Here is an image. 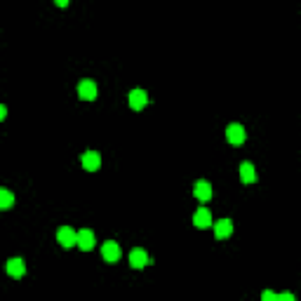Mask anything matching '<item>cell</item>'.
<instances>
[{"mask_svg":"<svg viewBox=\"0 0 301 301\" xmlns=\"http://www.w3.org/2000/svg\"><path fill=\"white\" fill-rule=\"evenodd\" d=\"M146 104H148V94L144 92V90H132V92H129V106H132L134 111H142Z\"/></svg>","mask_w":301,"mask_h":301,"instance_id":"cell-9","label":"cell"},{"mask_svg":"<svg viewBox=\"0 0 301 301\" xmlns=\"http://www.w3.org/2000/svg\"><path fill=\"white\" fill-rule=\"evenodd\" d=\"M193 226H196V228H209V226H214V224H212V214H209L207 207H200L196 214H193Z\"/></svg>","mask_w":301,"mask_h":301,"instance_id":"cell-6","label":"cell"},{"mask_svg":"<svg viewBox=\"0 0 301 301\" xmlns=\"http://www.w3.org/2000/svg\"><path fill=\"white\" fill-rule=\"evenodd\" d=\"M83 167H85L87 172H97L99 167H101V155L97 151H87L83 153Z\"/></svg>","mask_w":301,"mask_h":301,"instance_id":"cell-5","label":"cell"},{"mask_svg":"<svg viewBox=\"0 0 301 301\" xmlns=\"http://www.w3.org/2000/svg\"><path fill=\"white\" fill-rule=\"evenodd\" d=\"M5 116H7V108L5 106H0V120H5Z\"/></svg>","mask_w":301,"mask_h":301,"instance_id":"cell-17","label":"cell"},{"mask_svg":"<svg viewBox=\"0 0 301 301\" xmlns=\"http://www.w3.org/2000/svg\"><path fill=\"white\" fill-rule=\"evenodd\" d=\"M193 196H196L200 203H207L209 198H212V184L205 181V179H200V181L196 184V188H193Z\"/></svg>","mask_w":301,"mask_h":301,"instance_id":"cell-7","label":"cell"},{"mask_svg":"<svg viewBox=\"0 0 301 301\" xmlns=\"http://www.w3.org/2000/svg\"><path fill=\"white\" fill-rule=\"evenodd\" d=\"M12 203H14V196H12V193H10L7 188L0 190V209H10V207H12Z\"/></svg>","mask_w":301,"mask_h":301,"instance_id":"cell-14","label":"cell"},{"mask_svg":"<svg viewBox=\"0 0 301 301\" xmlns=\"http://www.w3.org/2000/svg\"><path fill=\"white\" fill-rule=\"evenodd\" d=\"M78 97L83 99V101H94V99H97V85H94V80H80Z\"/></svg>","mask_w":301,"mask_h":301,"instance_id":"cell-3","label":"cell"},{"mask_svg":"<svg viewBox=\"0 0 301 301\" xmlns=\"http://www.w3.org/2000/svg\"><path fill=\"white\" fill-rule=\"evenodd\" d=\"M24 273H26V264H24V259L14 257V259H10V261H7V276H12V278H21Z\"/></svg>","mask_w":301,"mask_h":301,"instance_id":"cell-11","label":"cell"},{"mask_svg":"<svg viewBox=\"0 0 301 301\" xmlns=\"http://www.w3.org/2000/svg\"><path fill=\"white\" fill-rule=\"evenodd\" d=\"M278 299H280V301H294V294L285 292V294H278Z\"/></svg>","mask_w":301,"mask_h":301,"instance_id":"cell-16","label":"cell"},{"mask_svg":"<svg viewBox=\"0 0 301 301\" xmlns=\"http://www.w3.org/2000/svg\"><path fill=\"white\" fill-rule=\"evenodd\" d=\"M146 264H148V254H146V250L136 247V250H132V252H129V266H132V268H144Z\"/></svg>","mask_w":301,"mask_h":301,"instance_id":"cell-8","label":"cell"},{"mask_svg":"<svg viewBox=\"0 0 301 301\" xmlns=\"http://www.w3.org/2000/svg\"><path fill=\"white\" fill-rule=\"evenodd\" d=\"M54 3H57L59 7H66V5H68V0H54Z\"/></svg>","mask_w":301,"mask_h":301,"instance_id":"cell-18","label":"cell"},{"mask_svg":"<svg viewBox=\"0 0 301 301\" xmlns=\"http://www.w3.org/2000/svg\"><path fill=\"white\" fill-rule=\"evenodd\" d=\"M78 247L83 250V252H90V250L94 247V233L90 231V228L78 231Z\"/></svg>","mask_w":301,"mask_h":301,"instance_id":"cell-10","label":"cell"},{"mask_svg":"<svg viewBox=\"0 0 301 301\" xmlns=\"http://www.w3.org/2000/svg\"><path fill=\"white\" fill-rule=\"evenodd\" d=\"M240 179H242V184H254L257 181V172H254L252 162H242L240 165Z\"/></svg>","mask_w":301,"mask_h":301,"instance_id":"cell-13","label":"cell"},{"mask_svg":"<svg viewBox=\"0 0 301 301\" xmlns=\"http://www.w3.org/2000/svg\"><path fill=\"white\" fill-rule=\"evenodd\" d=\"M57 240H59V245L68 250V247L78 245V233H75L71 226H62L59 231H57Z\"/></svg>","mask_w":301,"mask_h":301,"instance_id":"cell-2","label":"cell"},{"mask_svg":"<svg viewBox=\"0 0 301 301\" xmlns=\"http://www.w3.org/2000/svg\"><path fill=\"white\" fill-rule=\"evenodd\" d=\"M226 139H228V144H233V146H240V144H245V139H247V132H245V127L240 123H231L226 127Z\"/></svg>","mask_w":301,"mask_h":301,"instance_id":"cell-1","label":"cell"},{"mask_svg":"<svg viewBox=\"0 0 301 301\" xmlns=\"http://www.w3.org/2000/svg\"><path fill=\"white\" fill-rule=\"evenodd\" d=\"M214 235L219 240H224V238H228V235L233 233V222H231V219H222V222H216L214 226Z\"/></svg>","mask_w":301,"mask_h":301,"instance_id":"cell-12","label":"cell"},{"mask_svg":"<svg viewBox=\"0 0 301 301\" xmlns=\"http://www.w3.org/2000/svg\"><path fill=\"white\" fill-rule=\"evenodd\" d=\"M101 257L108 261V264H116L118 259H120V245H118L116 240H108L101 245Z\"/></svg>","mask_w":301,"mask_h":301,"instance_id":"cell-4","label":"cell"},{"mask_svg":"<svg viewBox=\"0 0 301 301\" xmlns=\"http://www.w3.org/2000/svg\"><path fill=\"white\" fill-rule=\"evenodd\" d=\"M261 299H264V301H273V299H278V294H273V292H268V289H266L264 294H261Z\"/></svg>","mask_w":301,"mask_h":301,"instance_id":"cell-15","label":"cell"}]
</instances>
